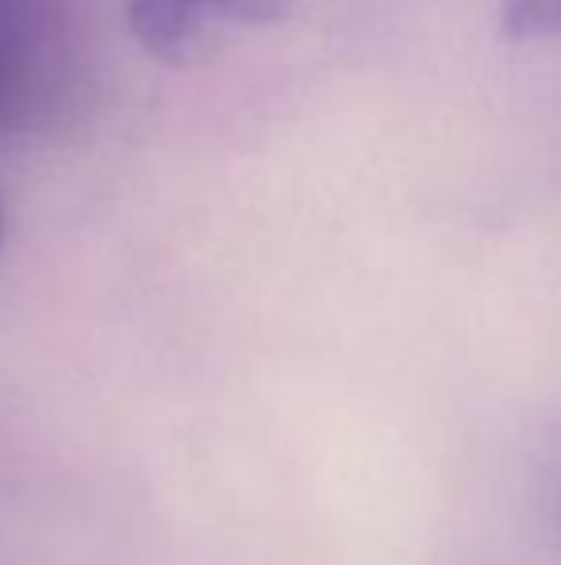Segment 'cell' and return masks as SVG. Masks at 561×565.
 <instances>
[{"label":"cell","mask_w":561,"mask_h":565,"mask_svg":"<svg viewBox=\"0 0 561 565\" xmlns=\"http://www.w3.org/2000/svg\"><path fill=\"white\" fill-rule=\"evenodd\" d=\"M46 20L39 0H0V131L28 113L46 66Z\"/></svg>","instance_id":"7a4b0ae2"},{"label":"cell","mask_w":561,"mask_h":565,"mask_svg":"<svg viewBox=\"0 0 561 565\" xmlns=\"http://www.w3.org/2000/svg\"><path fill=\"white\" fill-rule=\"evenodd\" d=\"M0 243H4V204H0Z\"/></svg>","instance_id":"277c9868"},{"label":"cell","mask_w":561,"mask_h":565,"mask_svg":"<svg viewBox=\"0 0 561 565\" xmlns=\"http://www.w3.org/2000/svg\"><path fill=\"white\" fill-rule=\"evenodd\" d=\"M496 28L508 43H558L561 0H500Z\"/></svg>","instance_id":"3957f363"},{"label":"cell","mask_w":561,"mask_h":565,"mask_svg":"<svg viewBox=\"0 0 561 565\" xmlns=\"http://www.w3.org/2000/svg\"><path fill=\"white\" fill-rule=\"evenodd\" d=\"M289 8L292 0H128V31L150 58L181 66L219 31L266 28Z\"/></svg>","instance_id":"6da1fadb"}]
</instances>
